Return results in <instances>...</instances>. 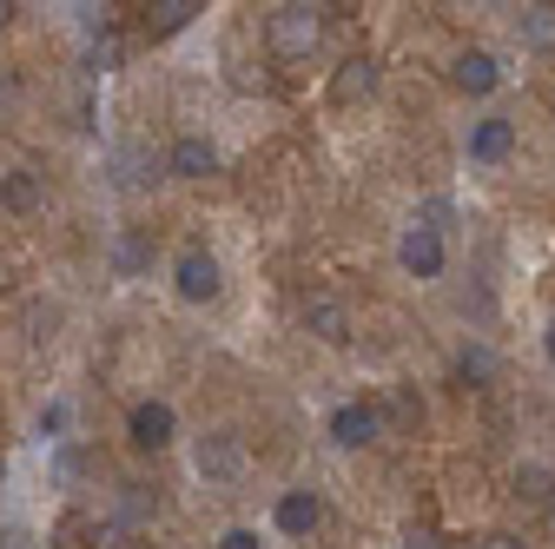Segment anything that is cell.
Segmentation results:
<instances>
[{
  "label": "cell",
  "mask_w": 555,
  "mask_h": 549,
  "mask_svg": "<svg viewBox=\"0 0 555 549\" xmlns=\"http://www.w3.org/2000/svg\"><path fill=\"white\" fill-rule=\"evenodd\" d=\"M119 53H126V47H119V34H113V27H100V34H93V47H87V60L100 66V74H113Z\"/></svg>",
  "instance_id": "obj_21"
},
{
  "label": "cell",
  "mask_w": 555,
  "mask_h": 549,
  "mask_svg": "<svg viewBox=\"0 0 555 549\" xmlns=\"http://www.w3.org/2000/svg\"><path fill=\"white\" fill-rule=\"evenodd\" d=\"M8 14H14V8H8V0H0V27H8Z\"/></svg>",
  "instance_id": "obj_29"
},
{
  "label": "cell",
  "mask_w": 555,
  "mask_h": 549,
  "mask_svg": "<svg viewBox=\"0 0 555 549\" xmlns=\"http://www.w3.org/2000/svg\"><path fill=\"white\" fill-rule=\"evenodd\" d=\"M331 444H344V450H364V444H377L384 437V404H364V397H351V404H337L331 410Z\"/></svg>",
  "instance_id": "obj_4"
},
{
  "label": "cell",
  "mask_w": 555,
  "mask_h": 549,
  "mask_svg": "<svg viewBox=\"0 0 555 549\" xmlns=\"http://www.w3.org/2000/svg\"><path fill=\"white\" fill-rule=\"evenodd\" d=\"M548 516H555V503H548Z\"/></svg>",
  "instance_id": "obj_30"
},
{
  "label": "cell",
  "mask_w": 555,
  "mask_h": 549,
  "mask_svg": "<svg viewBox=\"0 0 555 549\" xmlns=\"http://www.w3.org/2000/svg\"><path fill=\"white\" fill-rule=\"evenodd\" d=\"M198 14H205L198 0H159V8L146 14V34H153V40H166V34H179V27H192Z\"/></svg>",
  "instance_id": "obj_15"
},
{
  "label": "cell",
  "mask_w": 555,
  "mask_h": 549,
  "mask_svg": "<svg viewBox=\"0 0 555 549\" xmlns=\"http://www.w3.org/2000/svg\"><path fill=\"white\" fill-rule=\"evenodd\" d=\"M403 549H437V529H410V536H403Z\"/></svg>",
  "instance_id": "obj_25"
},
{
  "label": "cell",
  "mask_w": 555,
  "mask_h": 549,
  "mask_svg": "<svg viewBox=\"0 0 555 549\" xmlns=\"http://www.w3.org/2000/svg\"><path fill=\"white\" fill-rule=\"evenodd\" d=\"M384 418H390V424H416V418H424V404H416V397H390Z\"/></svg>",
  "instance_id": "obj_23"
},
{
  "label": "cell",
  "mask_w": 555,
  "mask_h": 549,
  "mask_svg": "<svg viewBox=\"0 0 555 549\" xmlns=\"http://www.w3.org/2000/svg\"><path fill=\"white\" fill-rule=\"evenodd\" d=\"M34 424H40V437H47V444H66V431H74V404H66V397H47Z\"/></svg>",
  "instance_id": "obj_16"
},
{
  "label": "cell",
  "mask_w": 555,
  "mask_h": 549,
  "mask_svg": "<svg viewBox=\"0 0 555 549\" xmlns=\"http://www.w3.org/2000/svg\"><path fill=\"white\" fill-rule=\"evenodd\" d=\"M469 166H503L509 153H516V119L509 113H482V119H469Z\"/></svg>",
  "instance_id": "obj_5"
},
{
  "label": "cell",
  "mask_w": 555,
  "mask_h": 549,
  "mask_svg": "<svg viewBox=\"0 0 555 549\" xmlns=\"http://www.w3.org/2000/svg\"><path fill=\"white\" fill-rule=\"evenodd\" d=\"M476 549H522V542H516V536H482Z\"/></svg>",
  "instance_id": "obj_27"
},
{
  "label": "cell",
  "mask_w": 555,
  "mask_h": 549,
  "mask_svg": "<svg viewBox=\"0 0 555 549\" xmlns=\"http://www.w3.org/2000/svg\"><path fill=\"white\" fill-rule=\"evenodd\" d=\"M172 292H179L185 305H212V298L225 292L219 258H212V252H198V245H192V252H179V258H172Z\"/></svg>",
  "instance_id": "obj_2"
},
{
  "label": "cell",
  "mask_w": 555,
  "mask_h": 549,
  "mask_svg": "<svg viewBox=\"0 0 555 549\" xmlns=\"http://www.w3.org/2000/svg\"><path fill=\"white\" fill-rule=\"evenodd\" d=\"M47 199V186H40V173H8V179H0V205H8V213H34V205Z\"/></svg>",
  "instance_id": "obj_14"
},
{
  "label": "cell",
  "mask_w": 555,
  "mask_h": 549,
  "mask_svg": "<svg viewBox=\"0 0 555 549\" xmlns=\"http://www.w3.org/2000/svg\"><path fill=\"white\" fill-rule=\"evenodd\" d=\"M172 431H179V418H172V404H166V397H146V404H132V410H126V437H132L139 450H166Z\"/></svg>",
  "instance_id": "obj_7"
},
{
  "label": "cell",
  "mask_w": 555,
  "mask_h": 549,
  "mask_svg": "<svg viewBox=\"0 0 555 549\" xmlns=\"http://www.w3.org/2000/svg\"><path fill=\"white\" fill-rule=\"evenodd\" d=\"M305 324L318 331V337H331V345H344V337H351V318H344V305L337 298H305Z\"/></svg>",
  "instance_id": "obj_12"
},
{
  "label": "cell",
  "mask_w": 555,
  "mask_h": 549,
  "mask_svg": "<svg viewBox=\"0 0 555 549\" xmlns=\"http://www.w3.org/2000/svg\"><path fill=\"white\" fill-rule=\"evenodd\" d=\"M450 87H456V93H469V100H490V93L503 87V66H496V53H482V47L456 53V60H450Z\"/></svg>",
  "instance_id": "obj_8"
},
{
  "label": "cell",
  "mask_w": 555,
  "mask_h": 549,
  "mask_svg": "<svg viewBox=\"0 0 555 549\" xmlns=\"http://www.w3.org/2000/svg\"><path fill=\"white\" fill-rule=\"evenodd\" d=\"M450 219H456L450 199H424V205H416V226H430V232H450Z\"/></svg>",
  "instance_id": "obj_22"
},
{
  "label": "cell",
  "mask_w": 555,
  "mask_h": 549,
  "mask_svg": "<svg viewBox=\"0 0 555 549\" xmlns=\"http://www.w3.org/2000/svg\"><path fill=\"white\" fill-rule=\"evenodd\" d=\"M456 378L490 384V378H496V352H490V345H463V352H456Z\"/></svg>",
  "instance_id": "obj_18"
},
{
  "label": "cell",
  "mask_w": 555,
  "mask_h": 549,
  "mask_svg": "<svg viewBox=\"0 0 555 549\" xmlns=\"http://www.w3.org/2000/svg\"><path fill=\"white\" fill-rule=\"evenodd\" d=\"M397 265L410 271V279H443V265H450V245H443V232H430V226H403V239H397Z\"/></svg>",
  "instance_id": "obj_3"
},
{
  "label": "cell",
  "mask_w": 555,
  "mask_h": 549,
  "mask_svg": "<svg viewBox=\"0 0 555 549\" xmlns=\"http://www.w3.org/2000/svg\"><path fill=\"white\" fill-rule=\"evenodd\" d=\"M516 497H522V503H555V476H548L542 463H522V470H516Z\"/></svg>",
  "instance_id": "obj_19"
},
{
  "label": "cell",
  "mask_w": 555,
  "mask_h": 549,
  "mask_svg": "<svg viewBox=\"0 0 555 549\" xmlns=\"http://www.w3.org/2000/svg\"><path fill=\"white\" fill-rule=\"evenodd\" d=\"M271 516H278V536H298V542H305V536L324 523V503H318V490H285Z\"/></svg>",
  "instance_id": "obj_10"
},
{
  "label": "cell",
  "mask_w": 555,
  "mask_h": 549,
  "mask_svg": "<svg viewBox=\"0 0 555 549\" xmlns=\"http://www.w3.org/2000/svg\"><path fill=\"white\" fill-rule=\"evenodd\" d=\"M166 166H172L179 179H205V173H219V146H212V140H198V132H185V140H172Z\"/></svg>",
  "instance_id": "obj_11"
},
{
  "label": "cell",
  "mask_w": 555,
  "mask_h": 549,
  "mask_svg": "<svg viewBox=\"0 0 555 549\" xmlns=\"http://www.w3.org/2000/svg\"><path fill=\"white\" fill-rule=\"evenodd\" d=\"M264 40H271V53H285V60H311L318 40H324V14L305 8V0H292V8H271Z\"/></svg>",
  "instance_id": "obj_1"
},
{
  "label": "cell",
  "mask_w": 555,
  "mask_h": 549,
  "mask_svg": "<svg viewBox=\"0 0 555 549\" xmlns=\"http://www.w3.org/2000/svg\"><path fill=\"white\" fill-rule=\"evenodd\" d=\"M0 549H34V542H27L21 529H0Z\"/></svg>",
  "instance_id": "obj_26"
},
{
  "label": "cell",
  "mask_w": 555,
  "mask_h": 549,
  "mask_svg": "<svg viewBox=\"0 0 555 549\" xmlns=\"http://www.w3.org/2000/svg\"><path fill=\"white\" fill-rule=\"evenodd\" d=\"M542 358H548V365H555V318H548V324H542Z\"/></svg>",
  "instance_id": "obj_28"
},
{
  "label": "cell",
  "mask_w": 555,
  "mask_h": 549,
  "mask_svg": "<svg viewBox=\"0 0 555 549\" xmlns=\"http://www.w3.org/2000/svg\"><path fill=\"white\" fill-rule=\"evenodd\" d=\"M113 265H119V279H139V271H146V265H153V245H146V239H139V232H126V239L113 245Z\"/></svg>",
  "instance_id": "obj_17"
},
{
  "label": "cell",
  "mask_w": 555,
  "mask_h": 549,
  "mask_svg": "<svg viewBox=\"0 0 555 549\" xmlns=\"http://www.w3.org/2000/svg\"><path fill=\"white\" fill-rule=\"evenodd\" d=\"M219 549H264V536H258V529H225Z\"/></svg>",
  "instance_id": "obj_24"
},
{
  "label": "cell",
  "mask_w": 555,
  "mask_h": 549,
  "mask_svg": "<svg viewBox=\"0 0 555 549\" xmlns=\"http://www.w3.org/2000/svg\"><path fill=\"white\" fill-rule=\"evenodd\" d=\"M522 40L529 47H555V8H522Z\"/></svg>",
  "instance_id": "obj_20"
},
{
  "label": "cell",
  "mask_w": 555,
  "mask_h": 549,
  "mask_svg": "<svg viewBox=\"0 0 555 549\" xmlns=\"http://www.w3.org/2000/svg\"><path fill=\"white\" fill-rule=\"evenodd\" d=\"M192 463H198L205 484H232V476L245 470V444H238L232 431H205V437L192 444Z\"/></svg>",
  "instance_id": "obj_6"
},
{
  "label": "cell",
  "mask_w": 555,
  "mask_h": 549,
  "mask_svg": "<svg viewBox=\"0 0 555 549\" xmlns=\"http://www.w3.org/2000/svg\"><path fill=\"white\" fill-rule=\"evenodd\" d=\"M377 80H384V74H377V60H371V53H351V60H344L337 74H331V100H337V106H358V100L377 93Z\"/></svg>",
  "instance_id": "obj_9"
},
{
  "label": "cell",
  "mask_w": 555,
  "mask_h": 549,
  "mask_svg": "<svg viewBox=\"0 0 555 549\" xmlns=\"http://www.w3.org/2000/svg\"><path fill=\"white\" fill-rule=\"evenodd\" d=\"M153 510H159V503H153V490H146V484H119V497H113V516H119L132 536L153 523Z\"/></svg>",
  "instance_id": "obj_13"
}]
</instances>
